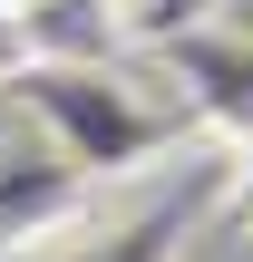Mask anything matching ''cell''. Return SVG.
I'll list each match as a JSON object with an SVG mask.
<instances>
[{
    "instance_id": "3",
    "label": "cell",
    "mask_w": 253,
    "mask_h": 262,
    "mask_svg": "<svg viewBox=\"0 0 253 262\" xmlns=\"http://www.w3.org/2000/svg\"><path fill=\"white\" fill-rule=\"evenodd\" d=\"M176 233H185V214H146V224H127V233L39 243V253H20V262H166V253H176Z\"/></svg>"
},
{
    "instance_id": "1",
    "label": "cell",
    "mask_w": 253,
    "mask_h": 262,
    "mask_svg": "<svg viewBox=\"0 0 253 262\" xmlns=\"http://www.w3.org/2000/svg\"><path fill=\"white\" fill-rule=\"evenodd\" d=\"M39 117H49V136H59V156L78 165V175H117V165H137V156H156L176 126L156 117V107H137L117 78H98V68H59V58H29L20 78H10Z\"/></svg>"
},
{
    "instance_id": "2",
    "label": "cell",
    "mask_w": 253,
    "mask_h": 262,
    "mask_svg": "<svg viewBox=\"0 0 253 262\" xmlns=\"http://www.w3.org/2000/svg\"><path fill=\"white\" fill-rule=\"evenodd\" d=\"M166 68L185 78L195 126H215L224 146L253 136V29H185V39H166Z\"/></svg>"
},
{
    "instance_id": "5",
    "label": "cell",
    "mask_w": 253,
    "mask_h": 262,
    "mask_svg": "<svg viewBox=\"0 0 253 262\" xmlns=\"http://www.w3.org/2000/svg\"><path fill=\"white\" fill-rule=\"evenodd\" d=\"M29 68V19H20V0H0V88Z\"/></svg>"
},
{
    "instance_id": "4",
    "label": "cell",
    "mask_w": 253,
    "mask_h": 262,
    "mask_svg": "<svg viewBox=\"0 0 253 262\" xmlns=\"http://www.w3.org/2000/svg\"><path fill=\"white\" fill-rule=\"evenodd\" d=\"M224 224H234V233H253V136H234V146H224Z\"/></svg>"
}]
</instances>
